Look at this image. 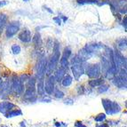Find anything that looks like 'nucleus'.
Listing matches in <instances>:
<instances>
[{
	"mask_svg": "<svg viewBox=\"0 0 127 127\" xmlns=\"http://www.w3.org/2000/svg\"><path fill=\"white\" fill-rule=\"evenodd\" d=\"M60 57H61V53H60V45L58 41H55L54 45H53V53L52 55L51 59L49 61V62H47V67H46V71L45 73L47 74V76L52 75V73L54 71V69L56 68L58 65V62L60 61Z\"/></svg>",
	"mask_w": 127,
	"mask_h": 127,
	"instance_id": "1",
	"label": "nucleus"
},
{
	"mask_svg": "<svg viewBox=\"0 0 127 127\" xmlns=\"http://www.w3.org/2000/svg\"><path fill=\"white\" fill-rule=\"evenodd\" d=\"M102 106L108 115H114L120 112L121 107L117 102L112 101L109 99H102L101 100Z\"/></svg>",
	"mask_w": 127,
	"mask_h": 127,
	"instance_id": "2",
	"label": "nucleus"
},
{
	"mask_svg": "<svg viewBox=\"0 0 127 127\" xmlns=\"http://www.w3.org/2000/svg\"><path fill=\"white\" fill-rule=\"evenodd\" d=\"M11 84V91L13 92L15 94L21 95L24 92V85L23 83L21 82L19 76H13L12 77V80L10 82Z\"/></svg>",
	"mask_w": 127,
	"mask_h": 127,
	"instance_id": "3",
	"label": "nucleus"
},
{
	"mask_svg": "<svg viewBox=\"0 0 127 127\" xmlns=\"http://www.w3.org/2000/svg\"><path fill=\"white\" fill-rule=\"evenodd\" d=\"M85 73L89 76L90 78H96L100 76L101 69H100V65L99 63L95 64H88L86 68H85Z\"/></svg>",
	"mask_w": 127,
	"mask_h": 127,
	"instance_id": "4",
	"label": "nucleus"
},
{
	"mask_svg": "<svg viewBox=\"0 0 127 127\" xmlns=\"http://www.w3.org/2000/svg\"><path fill=\"white\" fill-rule=\"evenodd\" d=\"M47 67L46 58H41L36 66V74L37 79H45V71Z\"/></svg>",
	"mask_w": 127,
	"mask_h": 127,
	"instance_id": "5",
	"label": "nucleus"
},
{
	"mask_svg": "<svg viewBox=\"0 0 127 127\" xmlns=\"http://www.w3.org/2000/svg\"><path fill=\"white\" fill-rule=\"evenodd\" d=\"M82 63L83 62H76V63H73L71 66V71L74 76V78L76 81H78L83 74L85 73V67L83 66Z\"/></svg>",
	"mask_w": 127,
	"mask_h": 127,
	"instance_id": "6",
	"label": "nucleus"
},
{
	"mask_svg": "<svg viewBox=\"0 0 127 127\" xmlns=\"http://www.w3.org/2000/svg\"><path fill=\"white\" fill-rule=\"evenodd\" d=\"M20 28H21V24H20L19 21L11 22L6 27V30H5V36H6V37H13L14 35L17 34V32L20 30Z\"/></svg>",
	"mask_w": 127,
	"mask_h": 127,
	"instance_id": "7",
	"label": "nucleus"
},
{
	"mask_svg": "<svg viewBox=\"0 0 127 127\" xmlns=\"http://www.w3.org/2000/svg\"><path fill=\"white\" fill-rule=\"evenodd\" d=\"M55 82L56 81H55L54 76H52V75L48 76V78L45 80V84H44V85H45V92L46 93V94L52 95L53 93V92L55 90Z\"/></svg>",
	"mask_w": 127,
	"mask_h": 127,
	"instance_id": "8",
	"label": "nucleus"
},
{
	"mask_svg": "<svg viewBox=\"0 0 127 127\" xmlns=\"http://www.w3.org/2000/svg\"><path fill=\"white\" fill-rule=\"evenodd\" d=\"M113 84L117 87L120 88V89H125L126 88V76H116L113 77Z\"/></svg>",
	"mask_w": 127,
	"mask_h": 127,
	"instance_id": "9",
	"label": "nucleus"
},
{
	"mask_svg": "<svg viewBox=\"0 0 127 127\" xmlns=\"http://www.w3.org/2000/svg\"><path fill=\"white\" fill-rule=\"evenodd\" d=\"M11 93H12V91H11L10 82L6 81L5 83H3L1 87H0V98L1 99H6Z\"/></svg>",
	"mask_w": 127,
	"mask_h": 127,
	"instance_id": "10",
	"label": "nucleus"
},
{
	"mask_svg": "<svg viewBox=\"0 0 127 127\" xmlns=\"http://www.w3.org/2000/svg\"><path fill=\"white\" fill-rule=\"evenodd\" d=\"M15 108V105L10 101H2L0 102V113L6 115L7 113Z\"/></svg>",
	"mask_w": 127,
	"mask_h": 127,
	"instance_id": "11",
	"label": "nucleus"
},
{
	"mask_svg": "<svg viewBox=\"0 0 127 127\" xmlns=\"http://www.w3.org/2000/svg\"><path fill=\"white\" fill-rule=\"evenodd\" d=\"M18 37H19V39L21 42L30 43V42H31V39H32L31 32L29 30H23L21 32H20Z\"/></svg>",
	"mask_w": 127,
	"mask_h": 127,
	"instance_id": "12",
	"label": "nucleus"
},
{
	"mask_svg": "<svg viewBox=\"0 0 127 127\" xmlns=\"http://www.w3.org/2000/svg\"><path fill=\"white\" fill-rule=\"evenodd\" d=\"M24 99L27 100H30V101L36 100V90L26 88V91H25V93H24Z\"/></svg>",
	"mask_w": 127,
	"mask_h": 127,
	"instance_id": "13",
	"label": "nucleus"
},
{
	"mask_svg": "<svg viewBox=\"0 0 127 127\" xmlns=\"http://www.w3.org/2000/svg\"><path fill=\"white\" fill-rule=\"evenodd\" d=\"M103 47V45H98V44H89V45H86L84 48L86 50L87 52H89L92 54H94L95 53L99 52L100 49Z\"/></svg>",
	"mask_w": 127,
	"mask_h": 127,
	"instance_id": "14",
	"label": "nucleus"
},
{
	"mask_svg": "<svg viewBox=\"0 0 127 127\" xmlns=\"http://www.w3.org/2000/svg\"><path fill=\"white\" fill-rule=\"evenodd\" d=\"M93 56V55L92 54V53H90L89 52H87L85 48H83L82 50H80V51H79V53H78V54H77V57L80 59V61L82 62H86L87 60L91 59Z\"/></svg>",
	"mask_w": 127,
	"mask_h": 127,
	"instance_id": "15",
	"label": "nucleus"
},
{
	"mask_svg": "<svg viewBox=\"0 0 127 127\" xmlns=\"http://www.w3.org/2000/svg\"><path fill=\"white\" fill-rule=\"evenodd\" d=\"M45 80L44 79H38L37 83L36 84V93H37L38 96H44L45 94Z\"/></svg>",
	"mask_w": 127,
	"mask_h": 127,
	"instance_id": "16",
	"label": "nucleus"
},
{
	"mask_svg": "<svg viewBox=\"0 0 127 127\" xmlns=\"http://www.w3.org/2000/svg\"><path fill=\"white\" fill-rule=\"evenodd\" d=\"M66 72H67V69L63 68H58L55 71V75H54V78L56 82H61L62 79L63 78V76L66 75Z\"/></svg>",
	"mask_w": 127,
	"mask_h": 127,
	"instance_id": "17",
	"label": "nucleus"
},
{
	"mask_svg": "<svg viewBox=\"0 0 127 127\" xmlns=\"http://www.w3.org/2000/svg\"><path fill=\"white\" fill-rule=\"evenodd\" d=\"M31 40H32V42H33V44H34V45H35V47H36V48H39V47H40L41 45H42V44H43L40 34H39V33H37V32H36V34L34 35V36L32 37Z\"/></svg>",
	"mask_w": 127,
	"mask_h": 127,
	"instance_id": "18",
	"label": "nucleus"
},
{
	"mask_svg": "<svg viewBox=\"0 0 127 127\" xmlns=\"http://www.w3.org/2000/svg\"><path fill=\"white\" fill-rule=\"evenodd\" d=\"M62 85H63L64 87H68L71 85V84H72L73 82V78H72V76H70V75L67 74L65 75V76H63V78L62 79Z\"/></svg>",
	"mask_w": 127,
	"mask_h": 127,
	"instance_id": "19",
	"label": "nucleus"
},
{
	"mask_svg": "<svg viewBox=\"0 0 127 127\" xmlns=\"http://www.w3.org/2000/svg\"><path fill=\"white\" fill-rule=\"evenodd\" d=\"M110 66H111V64H110L109 61H108L105 56H103V57L101 58V67H102V72H103L104 74H105V73L107 72V70L110 68Z\"/></svg>",
	"mask_w": 127,
	"mask_h": 127,
	"instance_id": "20",
	"label": "nucleus"
},
{
	"mask_svg": "<svg viewBox=\"0 0 127 127\" xmlns=\"http://www.w3.org/2000/svg\"><path fill=\"white\" fill-rule=\"evenodd\" d=\"M7 22V15L4 13H0V34L2 33L3 30L4 29Z\"/></svg>",
	"mask_w": 127,
	"mask_h": 127,
	"instance_id": "21",
	"label": "nucleus"
},
{
	"mask_svg": "<svg viewBox=\"0 0 127 127\" xmlns=\"http://www.w3.org/2000/svg\"><path fill=\"white\" fill-rule=\"evenodd\" d=\"M104 83V79L103 78H99V77H96V78H93V80H91L89 82V85L93 88L94 87H98L100 86V85H102Z\"/></svg>",
	"mask_w": 127,
	"mask_h": 127,
	"instance_id": "22",
	"label": "nucleus"
},
{
	"mask_svg": "<svg viewBox=\"0 0 127 127\" xmlns=\"http://www.w3.org/2000/svg\"><path fill=\"white\" fill-rule=\"evenodd\" d=\"M22 115V112H21V109H12L10 110L8 113L6 114L7 117H19V116H21Z\"/></svg>",
	"mask_w": 127,
	"mask_h": 127,
	"instance_id": "23",
	"label": "nucleus"
},
{
	"mask_svg": "<svg viewBox=\"0 0 127 127\" xmlns=\"http://www.w3.org/2000/svg\"><path fill=\"white\" fill-rule=\"evenodd\" d=\"M126 45H127L126 38H122V39L117 41V46H118V48L120 50H125L126 49Z\"/></svg>",
	"mask_w": 127,
	"mask_h": 127,
	"instance_id": "24",
	"label": "nucleus"
},
{
	"mask_svg": "<svg viewBox=\"0 0 127 127\" xmlns=\"http://www.w3.org/2000/svg\"><path fill=\"white\" fill-rule=\"evenodd\" d=\"M60 63H61V67L65 69L68 70V67H69V62H68V59L67 58H64V57H62L61 61H60Z\"/></svg>",
	"mask_w": 127,
	"mask_h": 127,
	"instance_id": "25",
	"label": "nucleus"
},
{
	"mask_svg": "<svg viewBox=\"0 0 127 127\" xmlns=\"http://www.w3.org/2000/svg\"><path fill=\"white\" fill-rule=\"evenodd\" d=\"M108 89H109V85H105V84L103 83V84L100 85V86H98V93H106V92H108Z\"/></svg>",
	"mask_w": 127,
	"mask_h": 127,
	"instance_id": "26",
	"label": "nucleus"
},
{
	"mask_svg": "<svg viewBox=\"0 0 127 127\" xmlns=\"http://www.w3.org/2000/svg\"><path fill=\"white\" fill-rule=\"evenodd\" d=\"M106 117H107V115L104 114V113H100L99 115H97L95 117H94V120L98 123H101L103 121L106 120Z\"/></svg>",
	"mask_w": 127,
	"mask_h": 127,
	"instance_id": "27",
	"label": "nucleus"
},
{
	"mask_svg": "<svg viewBox=\"0 0 127 127\" xmlns=\"http://www.w3.org/2000/svg\"><path fill=\"white\" fill-rule=\"evenodd\" d=\"M12 52H13V54H19L20 53H21V46L18 45H16V44H14V45H12Z\"/></svg>",
	"mask_w": 127,
	"mask_h": 127,
	"instance_id": "28",
	"label": "nucleus"
},
{
	"mask_svg": "<svg viewBox=\"0 0 127 127\" xmlns=\"http://www.w3.org/2000/svg\"><path fill=\"white\" fill-rule=\"evenodd\" d=\"M79 4H97L98 0H77Z\"/></svg>",
	"mask_w": 127,
	"mask_h": 127,
	"instance_id": "29",
	"label": "nucleus"
},
{
	"mask_svg": "<svg viewBox=\"0 0 127 127\" xmlns=\"http://www.w3.org/2000/svg\"><path fill=\"white\" fill-rule=\"evenodd\" d=\"M71 53H71V49H70L69 47H66V48L64 49V52H63V54H62V57L68 59V58L70 57Z\"/></svg>",
	"mask_w": 127,
	"mask_h": 127,
	"instance_id": "30",
	"label": "nucleus"
},
{
	"mask_svg": "<svg viewBox=\"0 0 127 127\" xmlns=\"http://www.w3.org/2000/svg\"><path fill=\"white\" fill-rule=\"evenodd\" d=\"M54 93V96L56 99H62L64 97V93L62 91H60V90H56V91L53 92Z\"/></svg>",
	"mask_w": 127,
	"mask_h": 127,
	"instance_id": "31",
	"label": "nucleus"
},
{
	"mask_svg": "<svg viewBox=\"0 0 127 127\" xmlns=\"http://www.w3.org/2000/svg\"><path fill=\"white\" fill-rule=\"evenodd\" d=\"M75 126L76 127H86V125H85L82 122H80V121H76V124H75Z\"/></svg>",
	"mask_w": 127,
	"mask_h": 127,
	"instance_id": "32",
	"label": "nucleus"
},
{
	"mask_svg": "<svg viewBox=\"0 0 127 127\" xmlns=\"http://www.w3.org/2000/svg\"><path fill=\"white\" fill-rule=\"evenodd\" d=\"M53 21L56 22L57 25H61V24H62V20H61V18L60 17H54L53 18Z\"/></svg>",
	"mask_w": 127,
	"mask_h": 127,
	"instance_id": "33",
	"label": "nucleus"
},
{
	"mask_svg": "<svg viewBox=\"0 0 127 127\" xmlns=\"http://www.w3.org/2000/svg\"><path fill=\"white\" fill-rule=\"evenodd\" d=\"M8 1H6V0H0V7H3L4 6V5H6L7 4H8Z\"/></svg>",
	"mask_w": 127,
	"mask_h": 127,
	"instance_id": "34",
	"label": "nucleus"
},
{
	"mask_svg": "<svg viewBox=\"0 0 127 127\" xmlns=\"http://www.w3.org/2000/svg\"><path fill=\"white\" fill-rule=\"evenodd\" d=\"M55 125H56V127H67V125H64L63 123H60V122H58V123L55 124Z\"/></svg>",
	"mask_w": 127,
	"mask_h": 127,
	"instance_id": "35",
	"label": "nucleus"
},
{
	"mask_svg": "<svg viewBox=\"0 0 127 127\" xmlns=\"http://www.w3.org/2000/svg\"><path fill=\"white\" fill-rule=\"evenodd\" d=\"M126 23H127V18H126V16H125V18H124V21H123V25L125 26V30H126Z\"/></svg>",
	"mask_w": 127,
	"mask_h": 127,
	"instance_id": "36",
	"label": "nucleus"
},
{
	"mask_svg": "<svg viewBox=\"0 0 127 127\" xmlns=\"http://www.w3.org/2000/svg\"><path fill=\"white\" fill-rule=\"evenodd\" d=\"M98 127H109V126H108V125H107V124H102V125H99Z\"/></svg>",
	"mask_w": 127,
	"mask_h": 127,
	"instance_id": "37",
	"label": "nucleus"
},
{
	"mask_svg": "<svg viewBox=\"0 0 127 127\" xmlns=\"http://www.w3.org/2000/svg\"><path fill=\"white\" fill-rule=\"evenodd\" d=\"M45 10H46V11H48L49 13H53V11H52V10H50V9H49V8H47V7H45Z\"/></svg>",
	"mask_w": 127,
	"mask_h": 127,
	"instance_id": "38",
	"label": "nucleus"
},
{
	"mask_svg": "<svg viewBox=\"0 0 127 127\" xmlns=\"http://www.w3.org/2000/svg\"><path fill=\"white\" fill-rule=\"evenodd\" d=\"M2 84H3V80H2V78L0 77V87H1V85H2Z\"/></svg>",
	"mask_w": 127,
	"mask_h": 127,
	"instance_id": "39",
	"label": "nucleus"
},
{
	"mask_svg": "<svg viewBox=\"0 0 127 127\" xmlns=\"http://www.w3.org/2000/svg\"><path fill=\"white\" fill-rule=\"evenodd\" d=\"M24 2H28V1H30V0H23Z\"/></svg>",
	"mask_w": 127,
	"mask_h": 127,
	"instance_id": "40",
	"label": "nucleus"
}]
</instances>
